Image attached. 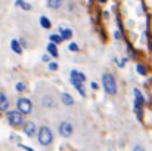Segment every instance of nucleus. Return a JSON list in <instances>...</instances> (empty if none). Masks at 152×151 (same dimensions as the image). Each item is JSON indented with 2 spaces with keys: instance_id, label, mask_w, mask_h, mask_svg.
Segmentation results:
<instances>
[{
  "instance_id": "obj_1",
  "label": "nucleus",
  "mask_w": 152,
  "mask_h": 151,
  "mask_svg": "<svg viewBox=\"0 0 152 151\" xmlns=\"http://www.w3.org/2000/svg\"><path fill=\"white\" fill-rule=\"evenodd\" d=\"M102 82H103V89L106 91V94H109V95L117 94V83H115V79L111 74H103Z\"/></svg>"
},
{
  "instance_id": "obj_2",
  "label": "nucleus",
  "mask_w": 152,
  "mask_h": 151,
  "mask_svg": "<svg viewBox=\"0 0 152 151\" xmlns=\"http://www.w3.org/2000/svg\"><path fill=\"white\" fill-rule=\"evenodd\" d=\"M52 141H53V133L49 127L43 126L40 130H39V142L42 145H49Z\"/></svg>"
},
{
  "instance_id": "obj_3",
  "label": "nucleus",
  "mask_w": 152,
  "mask_h": 151,
  "mask_svg": "<svg viewBox=\"0 0 152 151\" xmlns=\"http://www.w3.org/2000/svg\"><path fill=\"white\" fill-rule=\"evenodd\" d=\"M7 122L10 126H21L22 124V113L18 110V111H9L7 113Z\"/></svg>"
},
{
  "instance_id": "obj_4",
  "label": "nucleus",
  "mask_w": 152,
  "mask_h": 151,
  "mask_svg": "<svg viewBox=\"0 0 152 151\" xmlns=\"http://www.w3.org/2000/svg\"><path fill=\"white\" fill-rule=\"evenodd\" d=\"M16 105H18V110H19L22 114H30L31 110H33V104H31V101L27 99V98H21V99H18Z\"/></svg>"
},
{
  "instance_id": "obj_5",
  "label": "nucleus",
  "mask_w": 152,
  "mask_h": 151,
  "mask_svg": "<svg viewBox=\"0 0 152 151\" xmlns=\"http://www.w3.org/2000/svg\"><path fill=\"white\" fill-rule=\"evenodd\" d=\"M72 130H74V127H72V124H71L69 122H62V123L59 124V133H61L64 138H69V136L72 135Z\"/></svg>"
},
{
  "instance_id": "obj_6",
  "label": "nucleus",
  "mask_w": 152,
  "mask_h": 151,
  "mask_svg": "<svg viewBox=\"0 0 152 151\" xmlns=\"http://www.w3.org/2000/svg\"><path fill=\"white\" fill-rule=\"evenodd\" d=\"M36 130H37V127H36V124H34L33 122H27V123L24 124V132H25L28 136L36 135Z\"/></svg>"
},
{
  "instance_id": "obj_7",
  "label": "nucleus",
  "mask_w": 152,
  "mask_h": 151,
  "mask_svg": "<svg viewBox=\"0 0 152 151\" xmlns=\"http://www.w3.org/2000/svg\"><path fill=\"white\" fill-rule=\"evenodd\" d=\"M84 80H86V76H84L83 73H78V71H75V70L71 71V83H74V82L83 83Z\"/></svg>"
},
{
  "instance_id": "obj_8",
  "label": "nucleus",
  "mask_w": 152,
  "mask_h": 151,
  "mask_svg": "<svg viewBox=\"0 0 152 151\" xmlns=\"http://www.w3.org/2000/svg\"><path fill=\"white\" fill-rule=\"evenodd\" d=\"M9 108V102H7V96L4 94H0V110L6 111Z\"/></svg>"
},
{
  "instance_id": "obj_9",
  "label": "nucleus",
  "mask_w": 152,
  "mask_h": 151,
  "mask_svg": "<svg viewBox=\"0 0 152 151\" xmlns=\"http://www.w3.org/2000/svg\"><path fill=\"white\" fill-rule=\"evenodd\" d=\"M21 45H22V43H19V42L15 40V39L10 42V48H12L13 52H16V53H22V46H21Z\"/></svg>"
},
{
  "instance_id": "obj_10",
  "label": "nucleus",
  "mask_w": 152,
  "mask_h": 151,
  "mask_svg": "<svg viewBox=\"0 0 152 151\" xmlns=\"http://www.w3.org/2000/svg\"><path fill=\"white\" fill-rule=\"evenodd\" d=\"M133 110H134V113H136L137 119H139V120H142V114H143V111H142V104H139V102H136V101H134V104H133Z\"/></svg>"
},
{
  "instance_id": "obj_11",
  "label": "nucleus",
  "mask_w": 152,
  "mask_h": 151,
  "mask_svg": "<svg viewBox=\"0 0 152 151\" xmlns=\"http://www.w3.org/2000/svg\"><path fill=\"white\" fill-rule=\"evenodd\" d=\"M61 99H62V102H64L65 105H68V107L74 104V99H72L71 95H68V94H62V95H61Z\"/></svg>"
},
{
  "instance_id": "obj_12",
  "label": "nucleus",
  "mask_w": 152,
  "mask_h": 151,
  "mask_svg": "<svg viewBox=\"0 0 152 151\" xmlns=\"http://www.w3.org/2000/svg\"><path fill=\"white\" fill-rule=\"evenodd\" d=\"M59 31H61V36H62L64 40H68V39H71V36H72V31H71L69 28H61Z\"/></svg>"
},
{
  "instance_id": "obj_13",
  "label": "nucleus",
  "mask_w": 152,
  "mask_h": 151,
  "mask_svg": "<svg viewBox=\"0 0 152 151\" xmlns=\"http://www.w3.org/2000/svg\"><path fill=\"white\" fill-rule=\"evenodd\" d=\"M48 4H49V7H50V9L56 10V9H59V7H61L62 0H48Z\"/></svg>"
},
{
  "instance_id": "obj_14",
  "label": "nucleus",
  "mask_w": 152,
  "mask_h": 151,
  "mask_svg": "<svg viewBox=\"0 0 152 151\" xmlns=\"http://www.w3.org/2000/svg\"><path fill=\"white\" fill-rule=\"evenodd\" d=\"M15 4H16L18 7L24 9V10H30V9H31V4H30V3H25V1H22V0H16Z\"/></svg>"
},
{
  "instance_id": "obj_15",
  "label": "nucleus",
  "mask_w": 152,
  "mask_h": 151,
  "mask_svg": "<svg viewBox=\"0 0 152 151\" xmlns=\"http://www.w3.org/2000/svg\"><path fill=\"white\" fill-rule=\"evenodd\" d=\"M72 86L78 91V94H80L81 96H86V91H84V88H83V85H81L80 82H74V83H72Z\"/></svg>"
},
{
  "instance_id": "obj_16",
  "label": "nucleus",
  "mask_w": 152,
  "mask_h": 151,
  "mask_svg": "<svg viewBox=\"0 0 152 151\" xmlns=\"http://www.w3.org/2000/svg\"><path fill=\"white\" fill-rule=\"evenodd\" d=\"M48 50H49V53H50L52 56H55V58L58 56V49H56V43H53V42H52V43H49V45H48Z\"/></svg>"
},
{
  "instance_id": "obj_17",
  "label": "nucleus",
  "mask_w": 152,
  "mask_h": 151,
  "mask_svg": "<svg viewBox=\"0 0 152 151\" xmlns=\"http://www.w3.org/2000/svg\"><path fill=\"white\" fill-rule=\"evenodd\" d=\"M40 24H42V27H43V28H50L52 27L50 19H48L46 16H42V18H40Z\"/></svg>"
},
{
  "instance_id": "obj_18",
  "label": "nucleus",
  "mask_w": 152,
  "mask_h": 151,
  "mask_svg": "<svg viewBox=\"0 0 152 151\" xmlns=\"http://www.w3.org/2000/svg\"><path fill=\"white\" fill-rule=\"evenodd\" d=\"M134 96H136V102H139V104H145V99H143V96H142V94H140V91L139 89H134Z\"/></svg>"
},
{
  "instance_id": "obj_19",
  "label": "nucleus",
  "mask_w": 152,
  "mask_h": 151,
  "mask_svg": "<svg viewBox=\"0 0 152 151\" xmlns=\"http://www.w3.org/2000/svg\"><path fill=\"white\" fill-rule=\"evenodd\" d=\"M43 105H45V107H53V105H55V102H53V98H49V96H45V98H43Z\"/></svg>"
},
{
  "instance_id": "obj_20",
  "label": "nucleus",
  "mask_w": 152,
  "mask_h": 151,
  "mask_svg": "<svg viewBox=\"0 0 152 151\" xmlns=\"http://www.w3.org/2000/svg\"><path fill=\"white\" fill-rule=\"evenodd\" d=\"M50 42H53V43H62V36H56V34H50Z\"/></svg>"
},
{
  "instance_id": "obj_21",
  "label": "nucleus",
  "mask_w": 152,
  "mask_h": 151,
  "mask_svg": "<svg viewBox=\"0 0 152 151\" xmlns=\"http://www.w3.org/2000/svg\"><path fill=\"white\" fill-rule=\"evenodd\" d=\"M136 70H137V73H139L140 76H145V74H146V68H145L142 64H139V65L136 67Z\"/></svg>"
},
{
  "instance_id": "obj_22",
  "label": "nucleus",
  "mask_w": 152,
  "mask_h": 151,
  "mask_svg": "<svg viewBox=\"0 0 152 151\" xmlns=\"http://www.w3.org/2000/svg\"><path fill=\"white\" fill-rule=\"evenodd\" d=\"M16 91L18 92H24L25 91V85L24 83H16Z\"/></svg>"
},
{
  "instance_id": "obj_23",
  "label": "nucleus",
  "mask_w": 152,
  "mask_h": 151,
  "mask_svg": "<svg viewBox=\"0 0 152 151\" xmlns=\"http://www.w3.org/2000/svg\"><path fill=\"white\" fill-rule=\"evenodd\" d=\"M49 70L56 71V70H58V64H56V62H50V64H49Z\"/></svg>"
},
{
  "instance_id": "obj_24",
  "label": "nucleus",
  "mask_w": 152,
  "mask_h": 151,
  "mask_svg": "<svg viewBox=\"0 0 152 151\" xmlns=\"http://www.w3.org/2000/svg\"><path fill=\"white\" fill-rule=\"evenodd\" d=\"M69 50H78V46L75 43H69Z\"/></svg>"
},
{
  "instance_id": "obj_25",
  "label": "nucleus",
  "mask_w": 152,
  "mask_h": 151,
  "mask_svg": "<svg viewBox=\"0 0 152 151\" xmlns=\"http://www.w3.org/2000/svg\"><path fill=\"white\" fill-rule=\"evenodd\" d=\"M21 148H24V150H27V151H33V148L31 147H27V145H19Z\"/></svg>"
},
{
  "instance_id": "obj_26",
  "label": "nucleus",
  "mask_w": 152,
  "mask_h": 151,
  "mask_svg": "<svg viewBox=\"0 0 152 151\" xmlns=\"http://www.w3.org/2000/svg\"><path fill=\"white\" fill-rule=\"evenodd\" d=\"M98 88H99V86H98V83H95V82H93V83H92V89H98Z\"/></svg>"
},
{
  "instance_id": "obj_27",
  "label": "nucleus",
  "mask_w": 152,
  "mask_h": 151,
  "mask_svg": "<svg viewBox=\"0 0 152 151\" xmlns=\"http://www.w3.org/2000/svg\"><path fill=\"white\" fill-rule=\"evenodd\" d=\"M99 1H101V3H105V1H106V0H99Z\"/></svg>"
}]
</instances>
